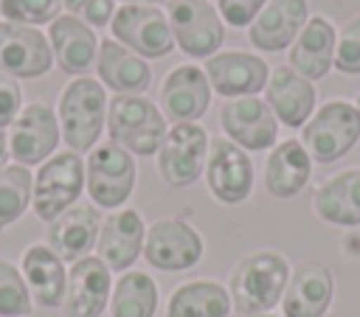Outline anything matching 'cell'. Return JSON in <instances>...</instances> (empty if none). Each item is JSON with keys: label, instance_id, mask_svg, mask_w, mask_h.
<instances>
[{"label": "cell", "instance_id": "6da1fadb", "mask_svg": "<svg viewBox=\"0 0 360 317\" xmlns=\"http://www.w3.org/2000/svg\"><path fill=\"white\" fill-rule=\"evenodd\" d=\"M290 281V264L276 250H256L236 261L228 281L231 303L239 314H267L276 303H281V295Z\"/></svg>", "mask_w": 360, "mask_h": 317}, {"label": "cell", "instance_id": "7a4b0ae2", "mask_svg": "<svg viewBox=\"0 0 360 317\" xmlns=\"http://www.w3.org/2000/svg\"><path fill=\"white\" fill-rule=\"evenodd\" d=\"M56 118L70 151H90L98 143L101 126L107 123V93L101 81L90 76H76L73 81H68L59 95Z\"/></svg>", "mask_w": 360, "mask_h": 317}, {"label": "cell", "instance_id": "3957f363", "mask_svg": "<svg viewBox=\"0 0 360 317\" xmlns=\"http://www.w3.org/2000/svg\"><path fill=\"white\" fill-rule=\"evenodd\" d=\"M107 132L110 140L129 154H158L169 126L163 112L143 95H112L107 101Z\"/></svg>", "mask_w": 360, "mask_h": 317}, {"label": "cell", "instance_id": "277c9868", "mask_svg": "<svg viewBox=\"0 0 360 317\" xmlns=\"http://www.w3.org/2000/svg\"><path fill=\"white\" fill-rule=\"evenodd\" d=\"M360 140V109L349 101H326L301 126V143L315 163H335Z\"/></svg>", "mask_w": 360, "mask_h": 317}, {"label": "cell", "instance_id": "5b68a950", "mask_svg": "<svg viewBox=\"0 0 360 317\" xmlns=\"http://www.w3.org/2000/svg\"><path fill=\"white\" fill-rule=\"evenodd\" d=\"M84 191V160L76 151H56L51 154L37 177H34V213L42 222H53L59 213H65L70 205L79 202V194Z\"/></svg>", "mask_w": 360, "mask_h": 317}, {"label": "cell", "instance_id": "8992f818", "mask_svg": "<svg viewBox=\"0 0 360 317\" xmlns=\"http://www.w3.org/2000/svg\"><path fill=\"white\" fill-rule=\"evenodd\" d=\"M84 188L98 208H121L135 188V160L118 143H96L84 160Z\"/></svg>", "mask_w": 360, "mask_h": 317}, {"label": "cell", "instance_id": "52a82bcc", "mask_svg": "<svg viewBox=\"0 0 360 317\" xmlns=\"http://www.w3.org/2000/svg\"><path fill=\"white\" fill-rule=\"evenodd\" d=\"M208 132L200 123H174L160 149H158V171L172 188H188L205 171L208 157Z\"/></svg>", "mask_w": 360, "mask_h": 317}, {"label": "cell", "instance_id": "ba28073f", "mask_svg": "<svg viewBox=\"0 0 360 317\" xmlns=\"http://www.w3.org/2000/svg\"><path fill=\"white\" fill-rule=\"evenodd\" d=\"M110 31L115 42L129 48L132 53L160 59L174 48V36L169 28V17L158 6H121L110 20Z\"/></svg>", "mask_w": 360, "mask_h": 317}, {"label": "cell", "instance_id": "9c48e42d", "mask_svg": "<svg viewBox=\"0 0 360 317\" xmlns=\"http://www.w3.org/2000/svg\"><path fill=\"white\" fill-rule=\"evenodd\" d=\"M202 236L183 219H158L146 227L143 238V258L149 267L163 272H183L191 269L202 258Z\"/></svg>", "mask_w": 360, "mask_h": 317}, {"label": "cell", "instance_id": "30bf717a", "mask_svg": "<svg viewBox=\"0 0 360 317\" xmlns=\"http://www.w3.org/2000/svg\"><path fill=\"white\" fill-rule=\"evenodd\" d=\"M219 126L228 140H233L245 151H264L276 143L278 121L264 98L239 95L225 98L219 107Z\"/></svg>", "mask_w": 360, "mask_h": 317}, {"label": "cell", "instance_id": "8fae6325", "mask_svg": "<svg viewBox=\"0 0 360 317\" xmlns=\"http://www.w3.org/2000/svg\"><path fill=\"white\" fill-rule=\"evenodd\" d=\"M169 28L174 42L188 56H214L222 45L225 28L219 11L205 0H172L169 3Z\"/></svg>", "mask_w": 360, "mask_h": 317}, {"label": "cell", "instance_id": "7c38bea8", "mask_svg": "<svg viewBox=\"0 0 360 317\" xmlns=\"http://www.w3.org/2000/svg\"><path fill=\"white\" fill-rule=\"evenodd\" d=\"M205 185L225 205L245 202L253 191V163L248 151L228 137H214L205 157Z\"/></svg>", "mask_w": 360, "mask_h": 317}, {"label": "cell", "instance_id": "4fadbf2b", "mask_svg": "<svg viewBox=\"0 0 360 317\" xmlns=\"http://www.w3.org/2000/svg\"><path fill=\"white\" fill-rule=\"evenodd\" d=\"M51 65L53 50L42 31L8 20L0 22V73L11 79H39Z\"/></svg>", "mask_w": 360, "mask_h": 317}, {"label": "cell", "instance_id": "5bb4252c", "mask_svg": "<svg viewBox=\"0 0 360 317\" xmlns=\"http://www.w3.org/2000/svg\"><path fill=\"white\" fill-rule=\"evenodd\" d=\"M62 132H59V118L56 112L42 104L34 101L28 107L20 109V115L11 123L8 132V151L20 166H34V163H45L56 143H59Z\"/></svg>", "mask_w": 360, "mask_h": 317}, {"label": "cell", "instance_id": "9a60e30c", "mask_svg": "<svg viewBox=\"0 0 360 317\" xmlns=\"http://www.w3.org/2000/svg\"><path fill=\"white\" fill-rule=\"evenodd\" d=\"M211 104V81L197 65H177L160 87L163 118L174 123H194Z\"/></svg>", "mask_w": 360, "mask_h": 317}, {"label": "cell", "instance_id": "2e32d148", "mask_svg": "<svg viewBox=\"0 0 360 317\" xmlns=\"http://www.w3.org/2000/svg\"><path fill=\"white\" fill-rule=\"evenodd\" d=\"M112 295L110 267L98 255H84L73 261L68 272V292H65V314L68 317H98Z\"/></svg>", "mask_w": 360, "mask_h": 317}, {"label": "cell", "instance_id": "e0dca14e", "mask_svg": "<svg viewBox=\"0 0 360 317\" xmlns=\"http://www.w3.org/2000/svg\"><path fill=\"white\" fill-rule=\"evenodd\" d=\"M205 76L211 81V90H217L225 98H239V95H256L267 84V65L264 59L231 48L222 53L208 56L205 62Z\"/></svg>", "mask_w": 360, "mask_h": 317}, {"label": "cell", "instance_id": "ac0fdd59", "mask_svg": "<svg viewBox=\"0 0 360 317\" xmlns=\"http://www.w3.org/2000/svg\"><path fill=\"white\" fill-rule=\"evenodd\" d=\"M315 84L304 76H298L290 65H278L270 70L264 84V101L273 109L276 121L295 129L304 126L315 112Z\"/></svg>", "mask_w": 360, "mask_h": 317}, {"label": "cell", "instance_id": "d6986e66", "mask_svg": "<svg viewBox=\"0 0 360 317\" xmlns=\"http://www.w3.org/2000/svg\"><path fill=\"white\" fill-rule=\"evenodd\" d=\"M335 281L326 264L321 261H301L290 269L287 289L281 295L284 317H323L332 303Z\"/></svg>", "mask_w": 360, "mask_h": 317}, {"label": "cell", "instance_id": "ffe728a7", "mask_svg": "<svg viewBox=\"0 0 360 317\" xmlns=\"http://www.w3.org/2000/svg\"><path fill=\"white\" fill-rule=\"evenodd\" d=\"M143 238H146V224L141 213L132 208H121L101 222L96 250H98V258L110 267V272L112 269L124 272L143 252Z\"/></svg>", "mask_w": 360, "mask_h": 317}, {"label": "cell", "instance_id": "44dd1931", "mask_svg": "<svg viewBox=\"0 0 360 317\" xmlns=\"http://www.w3.org/2000/svg\"><path fill=\"white\" fill-rule=\"evenodd\" d=\"M309 20L307 0H270L248 25V36L259 50H284L295 42L298 31Z\"/></svg>", "mask_w": 360, "mask_h": 317}, {"label": "cell", "instance_id": "7402d4cb", "mask_svg": "<svg viewBox=\"0 0 360 317\" xmlns=\"http://www.w3.org/2000/svg\"><path fill=\"white\" fill-rule=\"evenodd\" d=\"M98 227H101L98 210L87 202H76L48 224V247L62 261L73 264L96 247Z\"/></svg>", "mask_w": 360, "mask_h": 317}, {"label": "cell", "instance_id": "603a6c76", "mask_svg": "<svg viewBox=\"0 0 360 317\" xmlns=\"http://www.w3.org/2000/svg\"><path fill=\"white\" fill-rule=\"evenodd\" d=\"M48 42H51V50H53L56 65L65 73H73V76L87 73L90 65H93V59L98 56L96 31L87 22H82L79 17H73V14H59L51 22Z\"/></svg>", "mask_w": 360, "mask_h": 317}, {"label": "cell", "instance_id": "cb8c5ba5", "mask_svg": "<svg viewBox=\"0 0 360 317\" xmlns=\"http://www.w3.org/2000/svg\"><path fill=\"white\" fill-rule=\"evenodd\" d=\"M22 278L37 306L56 309L65 303V292H68L65 261L48 244H31L22 252Z\"/></svg>", "mask_w": 360, "mask_h": 317}, {"label": "cell", "instance_id": "d4e9b609", "mask_svg": "<svg viewBox=\"0 0 360 317\" xmlns=\"http://www.w3.org/2000/svg\"><path fill=\"white\" fill-rule=\"evenodd\" d=\"M335 39L338 34L326 17H309L287 53L290 67L309 81L323 79L335 62Z\"/></svg>", "mask_w": 360, "mask_h": 317}, {"label": "cell", "instance_id": "484cf974", "mask_svg": "<svg viewBox=\"0 0 360 317\" xmlns=\"http://www.w3.org/2000/svg\"><path fill=\"white\" fill-rule=\"evenodd\" d=\"M312 174V157L304 149L301 140L290 137L270 149V157L264 163V188L276 199L295 196Z\"/></svg>", "mask_w": 360, "mask_h": 317}, {"label": "cell", "instance_id": "4316f807", "mask_svg": "<svg viewBox=\"0 0 360 317\" xmlns=\"http://www.w3.org/2000/svg\"><path fill=\"white\" fill-rule=\"evenodd\" d=\"M312 208L326 224L357 227L360 224V168H346L326 177L315 191Z\"/></svg>", "mask_w": 360, "mask_h": 317}, {"label": "cell", "instance_id": "83f0119b", "mask_svg": "<svg viewBox=\"0 0 360 317\" xmlns=\"http://www.w3.org/2000/svg\"><path fill=\"white\" fill-rule=\"evenodd\" d=\"M96 67H98L101 84H107L118 95H141L149 87V79H152L149 65L115 39H104L98 45Z\"/></svg>", "mask_w": 360, "mask_h": 317}, {"label": "cell", "instance_id": "f1b7e54d", "mask_svg": "<svg viewBox=\"0 0 360 317\" xmlns=\"http://www.w3.org/2000/svg\"><path fill=\"white\" fill-rule=\"evenodd\" d=\"M233 309L231 295L217 281L180 283L166 303V317H228Z\"/></svg>", "mask_w": 360, "mask_h": 317}, {"label": "cell", "instance_id": "f546056e", "mask_svg": "<svg viewBox=\"0 0 360 317\" xmlns=\"http://www.w3.org/2000/svg\"><path fill=\"white\" fill-rule=\"evenodd\" d=\"M110 309L112 317H155L158 283L141 269H127L112 286Z\"/></svg>", "mask_w": 360, "mask_h": 317}, {"label": "cell", "instance_id": "4dcf8cb0", "mask_svg": "<svg viewBox=\"0 0 360 317\" xmlns=\"http://www.w3.org/2000/svg\"><path fill=\"white\" fill-rule=\"evenodd\" d=\"M34 194V177L28 166H6L0 171V230L17 222L25 208L31 205Z\"/></svg>", "mask_w": 360, "mask_h": 317}, {"label": "cell", "instance_id": "1f68e13d", "mask_svg": "<svg viewBox=\"0 0 360 317\" xmlns=\"http://www.w3.org/2000/svg\"><path fill=\"white\" fill-rule=\"evenodd\" d=\"M31 306L34 300L22 272L14 264L0 261V317H25L31 314Z\"/></svg>", "mask_w": 360, "mask_h": 317}, {"label": "cell", "instance_id": "d6a6232c", "mask_svg": "<svg viewBox=\"0 0 360 317\" xmlns=\"http://www.w3.org/2000/svg\"><path fill=\"white\" fill-rule=\"evenodd\" d=\"M62 0H0V14L17 25L53 22L59 17Z\"/></svg>", "mask_w": 360, "mask_h": 317}, {"label": "cell", "instance_id": "836d02e7", "mask_svg": "<svg viewBox=\"0 0 360 317\" xmlns=\"http://www.w3.org/2000/svg\"><path fill=\"white\" fill-rule=\"evenodd\" d=\"M340 73L357 76L360 73V14H352L335 39V62H332Z\"/></svg>", "mask_w": 360, "mask_h": 317}, {"label": "cell", "instance_id": "e575fe53", "mask_svg": "<svg viewBox=\"0 0 360 317\" xmlns=\"http://www.w3.org/2000/svg\"><path fill=\"white\" fill-rule=\"evenodd\" d=\"M62 6L79 17L82 22H87L90 28H98V25H107L112 20V0H62Z\"/></svg>", "mask_w": 360, "mask_h": 317}, {"label": "cell", "instance_id": "d590c367", "mask_svg": "<svg viewBox=\"0 0 360 317\" xmlns=\"http://www.w3.org/2000/svg\"><path fill=\"white\" fill-rule=\"evenodd\" d=\"M267 0H217V8H219V17L233 25V28H245L256 20V14L262 11Z\"/></svg>", "mask_w": 360, "mask_h": 317}, {"label": "cell", "instance_id": "8d00e7d4", "mask_svg": "<svg viewBox=\"0 0 360 317\" xmlns=\"http://www.w3.org/2000/svg\"><path fill=\"white\" fill-rule=\"evenodd\" d=\"M20 109H22V90H20V84L11 76L0 73V129L11 126L14 118L20 115Z\"/></svg>", "mask_w": 360, "mask_h": 317}, {"label": "cell", "instance_id": "74e56055", "mask_svg": "<svg viewBox=\"0 0 360 317\" xmlns=\"http://www.w3.org/2000/svg\"><path fill=\"white\" fill-rule=\"evenodd\" d=\"M6 157H8V137H6V132L0 129V171L6 168Z\"/></svg>", "mask_w": 360, "mask_h": 317}, {"label": "cell", "instance_id": "f35d334b", "mask_svg": "<svg viewBox=\"0 0 360 317\" xmlns=\"http://www.w3.org/2000/svg\"><path fill=\"white\" fill-rule=\"evenodd\" d=\"M163 0H124V6H158Z\"/></svg>", "mask_w": 360, "mask_h": 317}, {"label": "cell", "instance_id": "ab89813d", "mask_svg": "<svg viewBox=\"0 0 360 317\" xmlns=\"http://www.w3.org/2000/svg\"><path fill=\"white\" fill-rule=\"evenodd\" d=\"M253 317H276V314H253Z\"/></svg>", "mask_w": 360, "mask_h": 317}, {"label": "cell", "instance_id": "60d3db41", "mask_svg": "<svg viewBox=\"0 0 360 317\" xmlns=\"http://www.w3.org/2000/svg\"><path fill=\"white\" fill-rule=\"evenodd\" d=\"M354 107H357V109H360V93H357V104H354Z\"/></svg>", "mask_w": 360, "mask_h": 317}]
</instances>
